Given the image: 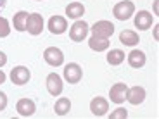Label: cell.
I'll use <instances>...</instances> for the list:
<instances>
[{
	"mask_svg": "<svg viewBox=\"0 0 159 119\" xmlns=\"http://www.w3.org/2000/svg\"><path fill=\"white\" fill-rule=\"evenodd\" d=\"M26 19H28V12H17L14 16V29L16 31H26Z\"/></svg>",
	"mask_w": 159,
	"mask_h": 119,
	"instance_id": "44dd1931",
	"label": "cell"
},
{
	"mask_svg": "<svg viewBox=\"0 0 159 119\" xmlns=\"http://www.w3.org/2000/svg\"><path fill=\"white\" fill-rule=\"evenodd\" d=\"M119 42L123 45H128V47H133V45H137L140 42L139 35H137L135 31H131V29H125V31H121V35H119Z\"/></svg>",
	"mask_w": 159,
	"mask_h": 119,
	"instance_id": "e0dca14e",
	"label": "cell"
},
{
	"mask_svg": "<svg viewBox=\"0 0 159 119\" xmlns=\"http://www.w3.org/2000/svg\"><path fill=\"white\" fill-rule=\"evenodd\" d=\"M90 111H92V114L97 116V117L106 116V114H107V111H109L107 99H104V97H95V99L90 102Z\"/></svg>",
	"mask_w": 159,
	"mask_h": 119,
	"instance_id": "9c48e42d",
	"label": "cell"
},
{
	"mask_svg": "<svg viewBox=\"0 0 159 119\" xmlns=\"http://www.w3.org/2000/svg\"><path fill=\"white\" fill-rule=\"evenodd\" d=\"M16 111H17V114L23 116V117H30V116L35 114L36 105H35V102L30 100V99H21V100H17V104H16Z\"/></svg>",
	"mask_w": 159,
	"mask_h": 119,
	"instance_id": "7c38bea8",
	"label": "cell"
},
{
	"mask_svg": "<svg viewBox=\"0 0 159 119\" xmlns=\"http://www.w3.org/2000/svg\"><path fill=\"white\" fill-rule=\"evenodd\" d=\"M111 119H126L128 117V111L123 107H118L114 112H111V116H109Z\"/></svg>",
	"mask_w": 159,
	"mask_h": 119,
	"instance_id": "603a6c76",
	"label": "cell"
},
{
	"mask_svg": "<svg viewBox=\"0 0 159 119\" xmlns=\"http://www.w3.org/2000/svg\"><path fill=\"white\" fill-rule=\"evenodd\" d=\"M154 14H159V2L154 0Z\"/></svg>",
	"mask_w": 159,
	"mask_h": 119,
	"instance_id": "4316f807",
	"label": "cell"
},
{
	"mask_svg": "<svg viewBox=\"0 0 159 119\" xmlns=\"http://www.w3.org/2000/svg\"><path fill=\"white\" fill-rule=\"evenodd\" d=\"M92 33L95 36H100V38H111L114 33V24L109 21H97L92 26Z\"/></svg>",
	"mask_w": 159,
	"mask_h": 119,
	"instance_id": "8992f818",
	"label": "cell"
},
{
	"mask_svg": "<svg viewBox=\"0 0 159 119\" xmlns=\"http://www.w3.org/2000/svg\"><path fill=\"white\" fill-rule=\"evenodd\" d=\"M126 93H128V86L125 83H116L111 86V91H109V97H111V102L114 104H123L126 100Z\"/></svg>",
	"mask_w": 159,
	"mask_h": 119,
	"instance_id": "30bf717a",
	"label": "cell"
},
{
	"mask_svg": "<svg viewBox=\"0 0 159 119\" xmlns=\"http://www.w3.org/2000/svg\"><path fill=\"white\" fill-rule=\"evenodd\" d=\"M31 78V73H30L28 68H24V66H16V68L11 71V81L17 86H23L26 85Z\"/></svg>",
	"mask_w": 159,
	"mask_h": 119,
	"instance_id": "3957f363",
	"label": "cell"
},
{
	"mask_svg": "<svg viewBox=\"0 0 159 119\" xmlns=\"http://www.w3.org/2000/svg\"><path fill=\"white\" fill-rule=\"evenodd\" d=\"M123 60H125V52L119 50V48H112L107 54V62L111 64V66H119Z\"/></svg>",
	"mask_w": 159,
	"mask_h": 119,
	"instance_id": "ffe728a7",
	"label": "cell"
},
{
	"mask_svg": "<svg viewBox=\"0 0 159 119\" xmlns=\"http://www.w3.org/2000/svg\"><path fill=\"white\" fill-rule=\"evenodd\" d=\"M43 59L48 66L59 68V66L64 64V54H62V50L57 48V47H48V48H45V52H43Z\"/></svg>",
	"mask_w": 159,
	"mask_h": 119,
	"instance_id": "7a4b0ae2",
	"label": "cell"
},
{
	"mask_svg": "<svg viewBox=\"0 0 159 119\" xmlns=\"http://www.w3.org/2000/svg\"><path fill=\"white\" fill-rule=\"evenodd\" d=\"M5 79H7V76H5L4 73L0 71V85H2V83H5Z\"/></svg>",
	"mask_w": 159,
	"mask_h": 119,
	"instance_id": "83f0119b",
	"label": "cell"
},
{
	"mask_svg": "<svg viewBox=\"0 0 159 119\" xmlns=\"http://www.w3.org/2000/svg\"><path fill=\"white\" fill-rule=\"evenodd\" d=\"M154 38L156 40L159 38V24H156V26H154Z\"/></svg>",
	"mask_w": 159,
	"mask_h": 119,
	"instance_id": "484cf974",
	"label": "cell"
},
{
	"mask_svg": "<svg viewBox=\"0 0 159 119\" xmlns=\"http://www.w3.org/2000/svg\"><path fill=\"white\" fill-rule=\"evenodd\" d=\"M126 100L131 104V105H139V104H142L143 100H145V90H143V86L128 88Z\"/></svg>",
	"mask_w": 159,
	"mask_h": 119,
	"instance_id": "4fadbf2b",
	"label": "cell"
},
{
	"mask_svg": "<svg viewBox=\"0 0 159 119\" xmlns=\"http://www.w3.org/2000/svg\"><path fill=\"white\" fill-rule=\"evenodd\" d=\"M62 88H64L62 78H61L57 73H50V74L47 76V90H48V93L54 95V97H59L61 93H62Z\"/></svg>",
	"mask_w": 159,
	"mask_h": 119,
	"instance_id": "52a82bcc",
	"label": "cell"
},
{
	"mask_svg": "<svg viewBox=\"0 0 159 119\" xmlns=\"http://www.w3.org/2000/svg\"><path fill=\"white\" fill-rule=\"evenodd\" d=\"M88 47L95 52H104L109 48V38H100V36L92 35L90 40H88Z\"/></svg>",
	"mask_w": 159,
	"mask_h": 119,
	"instance_id": "2e32d148",
	"label": "cell"
},
{
	"mask_svg": "<svg viewBox=\"0 0 159 119\" xmlns=\"http://www.w3.org/2000/svg\"><path fill=\"white\" fill-rule=\"evenodd\" d=\"M85 14V7L83 4H80V2H73L66 7V16L71 17V19H78Z\"/></svg>",
	"mask_w": 159,
	"mask_h": 119,
	"instance_id": "ac0fdd59",
	"label": "cell"
},
{
	"mask_svg": "<svg viewBox=\"0 0 159 119\" xmlns=\"http://www.w3.org/2000/svg\"><path fill=\"white\" fill-rule=\"evenodd\" d=\"M38 2H42V0H38Z\"/></svg>",
	"mask_w": 159,
	"mask_h": 119,
	"instance_id": "f1b7e54d",
	"label": "cell"
},
{
	"mask_svg": "<svg viewBox=\"0 0 159 119\" xmlns=\"http://www.w3.org/2000/svg\"><path fill=\"white\" fill-rule=\"evenodd\" d=\"M87 35H88V24L85 21H76L69 29V38L73 42H83Z\"/></svg>",
	"mask_w": 159,
	"mask_h": 119,
	"instance_id": "ba28073f",
	"label": "cell"
},
{
	"mask_svg": "<svg viewBox=\"0 0 159 119\" xmlns=\"http://www.w3.org/2000/svg\"><path fill=\"white\" fill-rule=\"evenodd\" d=\"M26 29H28V33L33 36L40 35V33L43 31V17H42V14H28Z\"/></svg>",
	"mask_w": 159,
	"mask_h": 119,
	"instance_id": "277c9868",
	"label": "cell"
},
{
	"mask_svg": "<svg viewBox=\"0 0 159 119\" xmlns=\"http://www.w3.org/2000/svg\"><path fill=\"white\" fill-rule=\"evenodd\" d=\"M54 111H56L57 116H66L71 111V100L66 99V97H61L56 102V105H54Z\"/></svg>",
	"mask_w": 159,
	"mask_h": 119,
	"instance_id": "d6986e66",
	"label": "cell"
},
{
	"mask_svg": "<svg viewBox=\"0 0 159 119\" xmlns=\"http://www.w3.org/2000/svg\"><path fill=\"white\" fill-rule=\"evenodd\" d=\"M5 64H7V55L4 52H0V68H4Z\"/></svg>",
	"mask_w": 159,
	"mask_h": 119,
	"instance_id": "d4e9b609",
	"label": "cell"
},
{
	"mask_svg": "<svg viewBox=\"0 0 159 119\" xmlns=\"http://www.w3.org/2000/svg\"><path fill=\"white\" fill-rule=\"evenodd\" d=\"M11 35V28H9V21L5 17H0V38Z\"/></svg>",
	"mask_w": 159,
	"mask_h": 119,
	"instance_id": "7402d4cb",
	"label": "cell"
},
{
	"mask_svg": "<svg viewBox=\"0 0 159 119\" xmlns=\"http://www.w3.org/2000/svg\"><path fill=\"white\" fill-rule=\"evenodd\" d=\"M81 76H83V71H81V68H80L76 62L66 64V68H64V79H66L68 83H71V85L80 83Z\"/></svg>",
	"mask_w": 159,
	"mask_h": 119,
	"instance_id": "5b68a950",
	"label": "cell"
},
{
	"mask_svg": "<svg viewBox=\"0 0 159 119\" xmlns=\"http://www.w3.org/2000/svg\"><path fill=\"white\" fill-rule=\"evenodd\" d=\"M68 29V21L62 16H52L48 19V31L52 35H62Z\"/></svg>",
	"mask_w": 159,
	"mask_h": 119,
	"instance_id": "8fae6325",
	"label": "cell"
},
{
	"mask_svg": "<svg viewBox=\"0 0 159 119\" xmlns=\"http://www.w3.org/2000/svg\"><path fill=\"white\" fill-rule=\"evenodd\" d=\"M135 26L139 29H142V31L149 29L152 26V14L147 12V11H140L135 16Z\"/></svg>",
	"mask_w": 159,
	"mask_h": 119,
	"instance_id": "9a60e30c",
	"label": "cell"
},
{
	"mask_svg": "<svg viewBox=\"0 0 159 119\" xmlns=\"http://www.w3.org/2000/svg\"><path fill=\"white\" fill-rule=\"evenodd\" d=\"M128 59V64H130L131 68H135V69H140L145 66V54H143L142 50H131L130 54L126 55Z\"/></svg>",
	"mask_w": 159,
	"mask_h": 119,
	"instance_id": "5bb4252c",
	"label": "cell"
},
{
	"mask_svg": "<svg viewBox=\"0 0 159 119\" xmlns=\"http://www.w3.org/2000/svg\"><path fill=\"white\" fill-rule=\"evenodd\" d=\"M5 107H7V95L4 91H0V112L5 111Z\"/></svg>",
	"mask_w": 159,
	"mask_h": 119,
	"instance_id": "cb8c5ba5",
	"label": "cell"
},
{
	"mask_svg": "<svg viewBox=\"0 0 159 119\" xmlns=\"http://www.w3.org/2000/svg\"><path fill=\"white\" fill-rule=\"evenodd\" d=\"M112 14H114V17L119 21H128L133 14H135V5H133V2H130V0L118 2V4L114 5V9H112Z\"/></svg>",
	"mask_w": 159,
	"mask_h": 119,
	"instance_id": "6da1fadb",
	"label": "cell"
}]
</instances>
